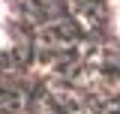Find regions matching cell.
I'll return each instance as SVG.
<instances>
[{
  "label": "cell",
  "mask_w": 120,
  "mask_h": 114,
  "mask_svg": "<svg viewBox=\"0 0 120 114\" xmlns=\"http://www.w3.org/2000/svg\"><path fill=\"white\" fill-rule=\"evenodd\" d=\"M6 21H9V12H6V6H3V0H0V48L6 45V39H9V30H6Z\"/></svg>",
  "instance_id": "1"
},
{
  "label": "cell",
  "mask_w": 120,
  "mask_h": 114,
  "mask_svg": "<svg viewBox=\"0 0 120 114\" xmlns=\"http://www.w3.org/2000/svg\"><path fill=\"white\" fill-rule=\"evenodd\" d=\"M114 24H117V30H120V9H117V18H114Z\"/></svg>",
  "instance_id": "2"
}]
</instances>
